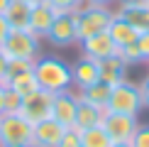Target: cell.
Returning a JSON list of instances; mask_svg holds the SVG:
<instances>
[{
	"label": "cell",
	"instance_id": "cell-38",
	"mask_svg": "<svg viewBox=\"0 0 149 147\" xmlns=\"http://www.w3.org/2000/svg\"><path fill=\"white\" fill-rule=\"evenodd\" d=\"M144 3H147V5H149V0H144Z\"/></svg>",
	"mask_w": 149,
	"mask_h": 147
},
{
	"label": "cell",
	"instance_id": "cell-30",
	"mask_svg": "<svg viewBox=\"0 0 149 147\" xmlns=\"http://www.w3.org/2000/svg\"><path fill=\"white\" fill-rule=\"evenodd\" d=\"M5 113V86H0V115Z\"/></svg>",
	"mask_w": 149,
	"mask_h": 147
},
{
	"label": "cell",
	"instance_id": "cell-3",
	"mask_svg": "<svg viewBox=\"0 0 149 147\" xmlns=\"http://www.w3.org/2000/svg\"><path fill=\"white\" fill-rule=\"evenodd\" d=\"M76 15V27H78V42L86 39V37H93L98 32H105L108 24L113 22L115 12L105 5H88L83 3L78 10H73Z\"/></svg>",
	"mask_w": 149,
	"mask_h": 147
},
{
	"label": "cell",
	"instance_id": "cell-8",
	"mask_svg": "<svg viewBox=\"0 0 149 147\" xmlns=\"http://www.w3.org/2000/svg\"><path fill=\"white\" fill-rule=\"evenodd\" d=\"M44 39H49L54 47H69V44H73V42H78L76 15H73V12H59Z\"/></svg>",
	"mask_w": 149,
	"mask_h": 147
},
{
	"label": "cell",
	"instance_id": "cell-25",
	"mask_svg": "<svg viewBox=\"0 0 149 147\" xmlns=\"http://www.w3.org/2000/svg\"><path fill=\"white\" fill-rule=\"evenodd\" d=\"M134 47H137V52H139V61H149V29L147 32H139Z\"/></svg>",
	"mask_w": 149,
	"mask_h": 147
},
{
	"label": "cell",
	"instance_id": "cell-22",
	"mask_svg": "<svg viewBox=\"0 0 149 147\" xmlns=\"http://www.w3.org/2000/svg\"><path fill=\"white\" fill-rule=\"evenodd\" d=\"M22 106V96L15 93L12 88H5V113H17Z\"/></svg>",
	"mask_w": 149,
	"mask_h": 147
},
{
	"label": "cell",
	"instance_id": "cell-37",
	"mask_svg": "<svg viewBox=\"0 0 149 147\" xmlns=\"http://www.w3.org/2000/svg\"><path fill=\"white\" fill-rule=\"evenodd\" d=\"M29 147H39V145H29Z\"/></svg>",
	"mask_w": 149,
	"mask_h": 147
},
{
	"label": "cell",
	"instance_id": "cell-31",
	"mask_svg": "<svg viewBox=\"0 0 149 147\" xmlns=\"http://www.w3.org/2000/svg\"><path fill=\"white\" fill-rule=\"evenodd\" d=\"M86 3H88V5H105V8H108V5L115 3V0H86Z\"/></svg>",
	"mask_w": 149,
	"mask_h": 147
},
{
	"label": "cell",
	"instance_id": "cell-6",
	"mask_svg": "<svg viewBox=\"0 0 149 147\" xmlns=\"http://www.w3.org/2000/svg\"><path fill=\"white\" fill-rule=\"evenodd\" d=\"M103 130L108 132V137L113 142H132L134 132L139 127V120L134 115H122V113H110L105 110L103 115Z\"/></svg>",
	"mask_w": 149,
	"mask_h": 147
},
{
	"label": "cell",
	"instance_id": "cell-28",
	"mask_svg": "<svg viewBox=\"0 0 149 147\" xmlns=\"http://www.w3.org/2000/svg\"><path fill=\"white\" fill-rule=\"evenodd\" d=\"M8 57L0 52V86H5V78H8Z\"/></svg>",
	"mask_w": 149,
	"mask_h": 147
},
{
	"label": "cell",
	"instance_id": "cell-36",
	"mask_svg": "<svg viewBox=\"0 0 149 147\" xmlns=\"http://www.w3.org/2000/svg\"><path fill=\"white\" fill-rule=\"evenodd\" d=\"M8 147H29V145H8Z\"/></svg>",
	"mask_w": 149,
	"mask_h": 147
},
{
	"label": "cell",
	"instance_id": "cell-26",
	"mask_svg": "<svg viewBox=\"0 0 149 147\" xmlns=\"http://www.w3.org/2000/svg\"><path fill=\"white\" fill-rule=\"evenodd\" d=\"M132 147H149V125H139L132 137Z\"/></svg>",
	"mask_w": 149,
	"mask_h": 147
},
{
	"label": "cell",
	"instance_id": "cell-24",
	"mask_svg": "<svg viewBox=\"0 0 149 147\" xmlns=\"http://www.w3.org/2000/svg\"><path fill=\"white\" fill-rule=\"evenodd\" d=\"M56 147H83V145H81V135H78V130H76V127H69V130L64 132V137L59 140Z\"/></svg>",
	"mask_w": 149,
	"mask_h": 147
},
{
	"label": "cell",
	"instance_id": "cell-7",
	"mask_svg": "<svg viewBox=\"0 0 149 147\" xmlns=\"http://www.w3.org/2000/svg\"><path fill=\"white\" fill-rule=\"evenodd\" d=\"M52 103H54V93H49V91H34V93L24 96L22 98V106L17 113L22 115L27 123H42L47 118H52Z\"/></svg>",
	"mask_w": 149,
	"mask_h": 147
},
{
	"label": "cell",
	"instance_id": "cell-16",
	"mask_svg": "<svg viewBox=\"0 0 149 147\" xmlns=\"http://www.w3.org/2000/svg\"><path fill=\"white\" fill-rule=\"evenodd\" d=\"M108 34H110V39L115 42L117 49H125L130 44H134L137 37H139V32L132 27V24L125 22L122 17H117V15H113V22L108 24Z\"/></svg>",
	"mask_w": 149,
	"mask_h": 147
},
{
	"label": "cell",
	"instance_id": "cell-23",
	"mask_svg": "<svg viewBox=\"0 0 149 147\" xmlns=\"http://www.w3.org/2000/svg\"><path fill=\"white\" fill-rule=\"evenodd\" d=\"M56 12H73L83 5V0H47Z\"/></svg>",
	"mask_w": 149,
	"mask_h": 147
},
{
	"label": "cell",
	"instance_id": "cell-35",
	"mask_svg": "<svg viewBox=\"0 0 149 147\" xmlns=\"http://www.w3.org/2000/svg\"><path fill=\"white\" fill-rule=\"evenodd\" d=\"M110 147H132V142H113Z\"/></svg>",
	"mask_w": 149,
	"mask_h": 147
},
{
	"label": "cell",
	"instance_id": "cell-10",
	"mask_svg": "<svg viewBox=\"0 0 149 147\" xmlns=\"http://www.w3.org/2000/svg\"><path fill=\"white\" fill-rule=\"evenodd\" d=\"M78 44H81V49H83V57L95 59V61H103V59H108V57L120 54V49H117L115 42L110 39L108 29H105V32L93 34V37H86V39H81Z\"/></svg>",
	"mask_w": 149,
	"mask_h": 147
},
{
	"label": "cell",
	"instance_id": "cell-12",
	"mask_svg": "<svg viewBox=\"0 0 149 147\" xmlns=\"http://www.w3.org/2000/svg\"><path fill=\"white\" fill-rule=\"evenodd\" d=\"M71 76H73V86H76V91L88 88V86L100 81V64H98L95 59L81 57L76 64L71 66Z\"/></svg>",
	"mask_w": 149,
	"mask_h": 147
},
{
	"label": "cell",
	"instance_id": "cell-9",
	"mask_svg": "<svg viewBox=\"0 0 149 147\" xmlns=\"http://www.w3.org/2000/svg\"><path fill=\"white\" fill-rule=\"evenodd\" d=\"M76 108H78V96L76 91H61V93H54V103H52V118L61 123L64 127H73L76 123Z\"/></svg>",
	"mask_w": 149,
	"mask_h": 147
},
{
	"label": "cell",
	"instance_id": "cell-1",
	"mask_svg": "<svg viewBox=\"0 0 149 147\" xmlns=\"http://www.w3.org/2000/svg\"><path fill=\"white\" fill-rule=\"evenodd\" d=\"M34 78L39 83L42 91L49 93H61V91H69L73 86V76H71V64H66L64 59L56 57H39L32 66Z\"/></svg>",
	"mask_w": 149,
	"mask_h": 147
},
{
	"label": "cell",
	"instance_id": "cell-17",
	"mask_svg": "<svg viewBox=\"0 0 149 147\" xmlns=\"http://www.w3.org/2000/svg\"><path fill=\"white\" fill-rule=\"evenodd\" d=\"M115 15L122 17L125 22H130L137 32H147L149 29V5L147 3H142V5H120Z\"/></svg>",
	"mask_w": 149,
	"mask_h": 147
},
{
	"label": "cell",
	"instance_id": "cell-27",
	"mask_svg": "<svg viewBox=\"0 0 149 147\" xmlns=\"http://www.w3.org/2000/svg\"><path fill=\"white\" fill-rule=\"evenodd\" d=\"M139 93H142V103H144V108H149V74L147 78L139 83Z\"/></svg>",
	"mask_w": 149,
	"mask_h": 147
},
{
	"label": "cell",
	"instance_id": "cell-29",
	"mask_svg": "<svg viewBox=\"0 0 149 147\" xmlns=\"http://www.w3.org/2000/svg\"><path fill=\"white\" fill-rule=\"evenodd\" d=\"M8 32H10V24H8V20H5V15L0 12V44L5 42V37H8Z\"/></svg>",
	"mask_w": 149,
	"mask_h": 147
},
{
	"label": "cell",
	"instance_id": "cell-20",
	"mask_svg": "<svg viewBox=\"0 0 149 147\" xmlns=\"http://www.w3.org/2000/svg\"><path fill=\"white\" fill-rule=\"evenodd\" d=\"M5 88H12L15 93H20L24 98V96L34 93V91H39V83H37V78H34V71L29 69V71H22V74H17V76L8 78Z\"/></svg>",
	"mask_w": 149,
	"mask_h": 147
},
{
	"label": "cell",
	"instance_id": "cell-13",
	"mask_svg": "<svg viewBox=\"0 0 149 147\" xmlns=\"http://www.w3.org/2000/svg\"><path fill=\"white\" fill-rule=\"evenodd\" d=\"M56 15H59V12L54 10L49 3L34 5V8H32V15H29V27H27V29H32L37 37L44 39L47 32H49V27H52L54 20H56Z\"/></svg>",
	"mask_w": 149,
	"mask_h": 147
},
{
	"label": "cell",
	"instance_id": "cell-15",
	"mask_svg": "<svg viewBox=\"0 0 149 147\" xmlns=\"http://www.w3.org/2000/svg\"><path fill=\"white\" fill-rule=\"evenodd\" d=\"M98 64H100V81H105V83L115 86V83H120V81H125V78H127V69H130V64L120 57V54H115V57H108V59L98 61Z\"/></svg>",
	"mask_w": 149,
	"mask_h": 147
},
{
	"label": "cell",
	"instance_id": "cell-32",
	"mask_svg": "<svg viewBox=\"0 0 149 147\" xmlns=\"http://www.w3.org/2000/svg\"><path fill=\"white\" fill-rule=\"evenodd\" d=\"M144 0H120V5H142Z\"/></svg>",
	"mask_w": 149,
	"mask_h": 147
},
{
	"label": "cell",
	"instance_id": "cell-18",
	"mask_svg": "<svg viewBox=\"0 0 149 147\" xmlns=\"http://www.w3.org/2000/svg\"><path fill=\"white\" fill-rule=\"evenodd\" d=\"M5 20H8L10 29H27L29 27V15H32V8H29L24 0H12V3L5 8Z\"/></svg>",
	"mask_w": 149,
	"mask_h": 147
},
{
	"label": "cell",
	"instance_id": "cell-34",
	"mask_svg": "<svg viewBox=\"0 0 149 147\" xmlns=\"http://www.w3.org/2000/svg\"><path fill=\"white\" fill-rule=\"evenodd\" d=\"M12 3V0H0V12H5V8Z\"/></svg>",
	"mask_w": 149,
	"mask_h": 147
},
{
	"label": "cell",
	"instance_id": "cell-19",
	"mask_svg": "<svg viewBox=\"0 0 149 147\" xmlns=\"http://www.w3.org/2000/svg\"><path fill=\"white\" fill-rule=\"evenodd\" d=\"M110 91H113V86H110V83L98 81V83L88 86V88L76 91V93H78V98H81V101H88V103H93V106L105 108V106H108V101H110Z\"/></svg>",
	"mask_w": 149,
	"mask_h": 147
},
{
	"label": "cell",
	"instance_id": "cell-11",
	"mask_svg": "<svg viewBox=\"0 0 149 147\" xmlns=\"http://www.w3.org/2000/svg\"><path fill=\"white\" fill-rule=\"evenodd\" d=\"M66 130H69V127H64L61 123H56L54 118H47V120H42V123H34L32 145H39V147H56Z\"/></svg>",
	"mask_w": 149,
	"mask_h": 147
},
{
	"label": "cell",
	"instance_id": "cell-5",
	"mask_svg": "<svg viewBox=\"0 0 149 147\" xmlns=\"http://www.w3.org/2000/svg\"><path fill=\"white\" fill-rule=\"evenodd\" d=\"M34 125L27 123L20 113H3L0 115V147L8 145H32Z\"/></svg>",
	"mask_w": 149,
	"mask_h": 147
},
{
	"label": "cell",
	"instance_id": "cell-14",
	"mask_svg": "<svg viewBox=\"0 0 149 147\" xmlns=\"http://www.w3.org/2000/svg\"><path fill=\"white\" fill-rule=\"evenodd\" d=\"M78 96V93H76ZM103 115H105V108L100 106H93L88 101H81L78 98V108H76V123L73 127L81 132V130H88V127H95L103 123Z\"/></svg>",
	"mask_w": 149,
	"mask_h": 147
},
{
	"label": "cell",
	"instance_id": "cell-21",
	"mask_svg": "<svg viewBox=\"0 0 149 147\" xmlns=\"http://www.w3.org/2000/svg\"><path fill=\"white\" fill-rule=\"evenodd\" d=\"M78 135H81V145H83V147H110V145H113V140L108 137V132L103 130V125L81 130Z\"/></svg>",
	"mask_w": 149,
	"mask_h": 147
},
{
	"label": "cell",
	"instance_id": "cell-33",
	"mask_svg": "<svg viewBox=\"0 0 149 147\" xmlns=\"http://www.w3.org/2000/svg\"><path fill=\"white\" fill-rule=\"evenodd\" d=\"M24 3H27L29 8H34V5H42V3H47V0H24Z\"/></svg>",
	"mask_w": 149,
	"mask_h": 147
},
{
	"label": "cell",
	"instance_id": "cell-2",
	"mask_svg": "<svg viewBox=\"0 0 149 147\" xmlns=\"http://www.w3.org/2000/svg\"><path fill=\"white\" fill-rule=\"evenodd\" d=\"M0 52L8 59L37 61L42 57V37H37L32 29H10L5 42L0 44Z\"/></svg>",
	"mask_w": 149,
	"mask_h": 147
},
{
	"label": "cell",
	"instance_id": "cell-4",
	"mask_svg": "<svg viewBox=\"0 0 149 147\" xmlns=\"http://www.w3.org/2000/svg\"><path fill=\"white\" fill-rule=\"evenodd\" d=\"M144 108V103H142V93H139V83H132V81H120L113 86V91H110V101L105 110H110V113H122V115H134L137 118L139 110Z\"/></svg>",
	"mask_w": 149,
	"mask_h": 147
}]
</instances>
